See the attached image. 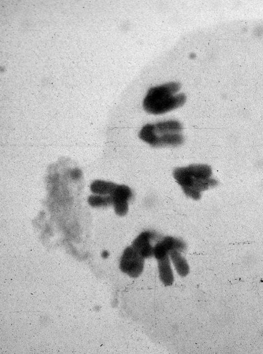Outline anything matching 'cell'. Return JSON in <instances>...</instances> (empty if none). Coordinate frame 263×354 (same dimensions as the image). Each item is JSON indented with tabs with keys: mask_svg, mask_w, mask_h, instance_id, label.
Listing matches in <instances>:
<instances>
[{
	"mask_svg": "<svg viewBox=\"0 0 263 354\" xmlns=\"http://www.w3.org/2000/svg\"><path fill=\"white\" fill-rule=\"evenodd\" d=\"M157 261L159 277L161 281L166 285H172L174 281V276L169 256Z\"/></svg>",
	"mask_w": 263,
	"mask_h": 354,
	"instance_id": "cell-8",
	"label": "cell"
},
{
	"mask_svg": "<svg viewBox=\"0 0 263 354\" xmlns=\"http://www.w3.org/2000/svg\"><path fill=\"white\" fill-rule=\"evenodd\" d=\"M180 89L177 82H170L151 88L144 99L143 107L149 113L159 115L183 106L186 101L183 93L177 94Z\"/></svg>",
	"mask_w": 263,
	"mask_h": 354,
	"instance_id": "cell-2",
	"label": "cell"
},
{
	"mask_svg": "<svg viewBox=\"0 0 263 354\" xmlns=\"http://www.w3.org/2000/svg\"><path fill=\"white\" fill-rule=\"evenodd\" d=\"M186 249V244L183 241L173 237H167L161 238L155 245L154 256L158 260L169 256L170 253L173 251L183 252Z\"/></svg>",
	"mask_w": 263,
	"mask_h": 354,
	"instance_id": "cell-6",
	"label": "cell"
},
{
	"mask_svg": "<svg viewBox=\"0 0 263 354\" xmlns=\"http://www.w3.org/2000/svg\"><path fill=\"white\" fill-rule=\"evenodd\" d=\"M133 196L132 191L127 186L118 185L113 195V205L116 214L125 216L129 210V202Z\"/></svg>",
	"mask_w": 263,
	"mask_h": 354,
	"instance_id": "cell-7",
	"label": "cell"
},
{
	"mask_svg": "<svg viewBox=\"0 0 263 354\" xmlns=\"http://www.w3.org/2000/svg\"><path fill=\"white\" fill-rule=\"evenodd\" d=\"M144 259L132 246L128 247L121 257L120 268L130 277L137 278L143 271Z\"/></svg>",
	"mask_w": 263,
	"mask_h": 354,
	"instance_id": "cell-4",
	"label": "cell"
},
{
	"mask_svg": "<svg viewBox=\"0 0 263 354\" xmlns=\"http://www.w3.org/2000/svg\"><path fill=\"white\" fill-rule=\"evenodd\" d=\"M211 175V168L206 164H191L173 171L174 178L185 194L194 200L200 199L201 192L216 185Z\"/></svg>",
	"mask_w": 263,
	"mask_h": 354,
	"instance_id": "cell-1",
	"label": "cell"
},
{
	"mask_svg": "<svg viewBox=\"0 0 263 354\" xmlns=\"http://www.w3.org/2000/svg\"><path fill=\"white\" fill-rule=\"evenodd\" d=\"M161 239L157 233L146 231L135 239L132 246L143 258H150L154 256L155 246Z\"/></svg>",
	"mask_w": 263,
	"mask_h": 354,
	"instance_id": "cell-5",
	"label": "cell"
},
{
	"mask_svg": "<svg viewBox=\"0 0 263 354\" xmlns=\"http://www.w3.org/2000/svg\"><path fill=\"white\" fill-rule=\"evenodd\" d=\"M118 185L112 182L97 180L91 185V190L95 194L100 196H112Z\"/></svg>",
	"mask_w": 263,
	"mask_h": 354,
	"instance_id": "cell-9",
	"label": "cell"
},
{
	"mask_svg": "<svg viewBox=\"0 0 263 354\" xmlns=\"http://www.w3.org/2000/svg\"><path fill=\"white\" fill-rule=\"evenodd\" d=\"M72 176L74 179H77L81 176V172L78 170H74L72 173Z\"/></svg>",
	"mask_w": 263,
	"mask_h": 354,
	"instance_id": "cell-12",
	"label": "cell"
},
{
	"mask_svg": "<svg viewBox=\"0 0 263 354\" xmlns=\"http://www.w3.org/2000/svg\"><path fill=\"white\" fill-rule=\"evenodd\" d=\"M88 202L94 207H106L113 205V195L92 196L89 197Z\"/></svg>",
	"mask_w": 263,
	"mask_h": 354,
	"instance_id": "cell-11",
	"label": "cell"
},
{
	"mask_svg": "<svg viewBox=\"0 0 263 354\" xmlns=\"http://www.w3.org/2000/svg\"><path fill=\"white\" fill-rule=\"evenodd\" d=\"M182 130L180 122L168 120L145 125L140 130L139 137L154 147L177 146L184 141Z\"/></svg>",
	"mask_w": 263,
	"mask_h": 354,
	"instance_id": "cell-3",
	"label": "cell"
},
{
	"mask_svg": "<svg viewBox=\"0 0 263 354\" xmlns=\"http://www.w3.org/2000/svg\"><path fill=\"white\" fill-rule=\"evenodd\" d=\"M180 253L178 251H173L170 253V256L178 274L181 277H185L189 272V267Z\"/></svg>",
	"mask_w": 263,
	"mask_h": 354,
	"instance_id": "cell-10",
	"label": "cell"
}]
</instances>
